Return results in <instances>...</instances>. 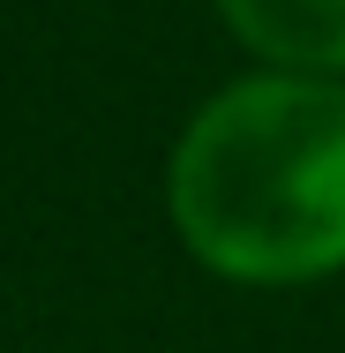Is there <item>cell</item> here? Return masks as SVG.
<instances>
[{"mask_svg": "<svg viewBox=\"0 0 345 353\" xmlns=\"http://www.w3.org/2000/svg\"><path fill=\"white\" fill-rule=\"evenodd\" d=\"M173 218L233 279H315L345 263V83L240 75L173 150Z\"/></svg>", "mask_w": 345, "mask_h": 353, "instance_id": "cell-1", "label": "cell"}, {"mask_svg": "<svg viewBox=\"0 0 345 353\" xmlns=\"http://www.w3.org/2000/svg\"><path fill=\"white\" fill-rule=\"evenodd\" d=\"M248 46L293 68H345V0H218Z\"/></svg>", "mask_w": 345, "mask_h": 353, "instance_id": "cell-2", "label": "cell"}]
</instances>
